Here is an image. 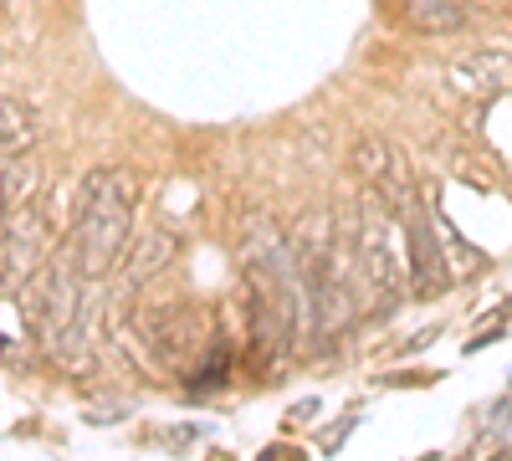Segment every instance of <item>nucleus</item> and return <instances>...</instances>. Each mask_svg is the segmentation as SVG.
<instances>
[{
    "instance_id": "nucleus-10",
    "label": "nucleus",
    "mask_w": 512,
    "mask_h": 461,
    "mask_svg": "<svg viewBox=\"0 0 512 461\" xmlns=\"http://www.w3.org/2000/svg\"><path fill=\"white\" fill-rule=\"evenodd\" d=\"M175 257H180V236L175 231H164V226H149L139 241L128 236V246H123V292H139V287H149L164 267H175Z\"/></svg>"
},
{
    "instance_id": "nucleus-11",
    "label": "nucleus",
    "mask_w": 512,
    "mask_h": 461,
    "mask_svg": "<svg viewBox=\"0 0 512 461\" xmlns=\"http://www.w3.org/2000/svg\"><path fill=\"white\" fill-rule=\"evenodd\" d=\"M36 195H41L36 149L31 154H0V216L21 211V205H36Z\"/></svg>"
},
{
    "instance_id": "nucleus-12",
    "label": "nucleus",
    "mask_w": 512,
    "mask_h": 461,
    "mask_svg": "<svg viewBox=\"0 0 512 461\" xmlns=\"http://www.w3.org/2000/svg\"><path fill=\"white\" fill-rule=\"evenodd\" d=\"M47 139V118L26 98H0V154H31Z\"/></svg>"
},
{
    "instance_id": "nucleus-8",
    "label": "nucleus",
    "mask_w": 512,
    "mask_h": 461,
    "mask_svg": "<svg viewBox=\"0 0 512 461\" xmlns=\"http://www.w3.org/2000/svg\"><path fill=\"white\" fill-rule=\"evenodd\" d=\"M349 159H354V175H359L374 195L400 200V195L410 190L405 154H400L390 139H384V134H359V139H354V149H349Z\"/></svg>"
},
{
    "instance_id": "nucleus-1",
    "label": "nucleus",
    "mask_w": 512,
    "mask_h": 461,
    "mask_svg": "<svg viewBox=\"0 0 512 461\" xmlns=\"http://www.w3.org/2000/svg\"><path fill=\"white\" fill-rule=\"evenodd\" d=\"M241 282L251 313V354L262 364H282L303 339V267H297V246L262 211H251L241 226Z\"/></svg>"
},
{
    "instance_id": "nucleus-3",
    "label": "nucleus",
    "mask_w": 512,
    "mask_h": 461,
    "mask_svg": "<svg viewBox=\"0 0 512 461\" xmlns=\"http://www.w3.org/2000/svg\"><path fill=\"white\" fill-rule=\"evenodd\" d=\"M77 287H82V277L67 262V251H52V257L36 267V277L21 287L26 328L52 359H72L82 344L93 339L88 333V298H82Z\"/></svg>"
},
{
    "instance_id": "nucleus-7",
    "label": "nucleus",
    "mask_w": 512,
    "mask_h": 461,
    "mask_svg": "<svg viewBox=\"0 0 512 461\" xmlns=\"http://www.w3.org/2000/svg\"><path fill=\"white\" fill-rule=\"evenodd\" d=\"M395 205H400L395 221L405 231V241H400L405 246V277H410V287L420 292V298H441V292L451 287V272H446V257L436 246V231H431V221H425L415 190H405Z\"/></svg>"
},
{
    "instance_id": "nucleus-6",
    "label": "nucleus",
    "mask_w": 512,
    "mask_h": 461,
    "mask_svg": "<svg viewBox=\"0 0 512 461\" xmlns=\"http://www.w3.org/2000/svg\"><path fill=\"white\" fill-rule=\"evenodd\" d=\"M139 339L154 364L164 369H185L205 349V318L190 303H159L139 313Z\"/></svg>"
},
{
    "instance_id": "nucleus-14",
    "label": "nucleus",
    "mask_w": 512,
    "mask_h": 461,
    "mask_svg": "<svg viewBox=\"0 0 512 461\" xmlns=\"http://www.w3.org/2000/svg\"><path fill=\"white\" fill-rule=\"evenodd\" d=\"M0 21H6V0H0Z\"/></svg>"
},
{
    "instance_id": "nucleus-2",
    "label": "nucleus",
    "mask_w": 512,
    "mask_h": 461,
    "mask_svg": "<svg viewBox=\"0 0 512 461\" xmlns=\"http://www.w3.org/2000/svg\"><path fill=\"white\" fill-rule=\"evenodd\" d=\"M134 211H139V175L123 164H98L77 190V211L67 231V262L77 267L82 282H103L118 272L123 246L134 236Z\"/></svg>"
},
{
    "instance_id": "nucleus-5",
    "label": "nucleus",
    "mask_w": 512,
    "mask_h": 461,
    "mask_svg": "<svg viewBox=\"0 0 512 461\" xmlns=\"http://www.w3.org/2000/svg\"><path fill=\"white\" fill-rule=\"evenodd\" d=\"M47 257H52V221L36 205H21V211L0 216V287L6 292L26 287Z\"/></svg>"
},
{
    "instance_id": "nucleus-4",
    "label": "nucleus",
    "mask_w": 512,
    "mask_h": 461,
    "mask_svg": "<svg viewBox=\"0 0 512 461\" xmlns=\"http://www.w3.org/2000/svg\"><path fill=\"white\" fill-rule=\"evenodd\" d=\"M349 251H354V267L364 277V292L379 308H395L400 287H405V246L395 241V211L384 195H369L364 211H354L349 221Z\"/></svg>"
},
{
    "instance_id": "nucleus-13",
    "label": "nucleus",
    "mask_w": 512,
    "mask_h": 461,
    "mask_svg": "<svg viewBox=\"0 0 512 461\" xmlns=\"http://www.w3.org/2000/svg\"><path fill=\"white\" fill-rule=\"evenodd\" d=\"M472 6L477 0H405V16L415 31H431V36H446V31H461L472 21Z\"/></svg>"
},
{
    "instance_id": "nucleus-9",
    "label": "nucleus",
    "mask_w": 512,
    "mask_h": 461,
    "mask_svg": "<svg viewBox=\"0 0 512 461\" xmlns=\"http://www.w3.org/2000/svg\"><path fill=\"white\" fill-rule=\"evenodd\" d=\"M451 88L461 93V98H477V103H487V98H502L507 88H512V52L507 47H482V52H466V57H456L451 62Z\"/></svg>"
}]
</instances>
